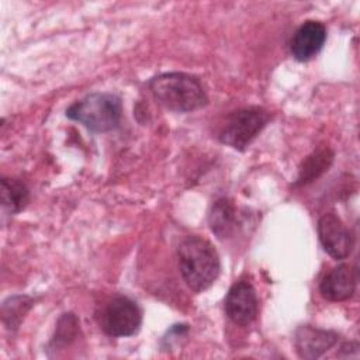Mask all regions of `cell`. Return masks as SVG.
Here are the masks:
<instances>
[{"label": "cell", "mask_w": 360, "mask_h": 360, "mask_svg": "<svg viewBox=\"0 0 360 360\" xmlns=\"http://www.w3.org/2000/svg\"><path fill=\"white\" fill-rule=\"evenodd\" d=\"M333 162V152L329 148L314 150L301 165L295 184H307L318 179Z\"/></svg>", "instance_id": "obj_13"}, {"label": "cell", "mask_w": 360, "mask_h": 360, "mask_svg": "<svg viewBox=\"0 0 360 360\" xmlns=\"http://www.w3.org/2000/svg\"><path fill=\"white\" fill-rule=\"evenodd\" d=\"M318 235L325 252L336 260L346 259L353 250V235L342 219L333 212L323 214L319 218Z\"/></svg>", "instance_id": "obj_6"}, {"label": "cell", "mask_w": 360, "mask_h": 360, "mask_svg": "<svg viewBox=\"0 0 360 360\" xmlns=\"http://www.w3.org/2000/svg\"><path fill=\"white\" fill-rule=\"evenodd\" d=\"M270 121V114L262 107L252 105L232 111L219 131V141L233 149L245 150Z\"/></svg>", "instance_id": "obj_4"}, {"label": "cell", "mask_w": 360, "mask_h": 360, "mask_svg": "<svg viewBox=\"0 0 360 360\" xmlns=\"http://www.w3.org/2000/svg\"><path fill=\"white\" fill-rule=\"evenodd\" d=\"M339 335L333 330L318 329L309 325H302L297 329L294 343L301 359H319L323 353L338 343Z\"/></svg>", "instance_id": "obj_9"}, {"label": "cell", "mask_w": 360, "mask_h": 360, "mask_svg": "<svg viewBox=\"0 0 360 360\" xmlns=\"http://www.w3.org/2000/svg\"><path fill=\"white\" fill-rule=\"evenodd\" d=\"M259 309L255 287L245 280L236 281L225 298V311L232 322L246 326L256 319Z\"/></svg>", "instance_id": "obj_7"}, {"label": "cell", "mask_w": 360, "mask_h": 360, "mask_svg": "<svg viewBox=\"0 0 360 360\" xmlns=\"http://www.w3.org/2000/svg\"><path fill=\"white\" fill-rule=\"evenodd\" d=\"M356 280L354 270L350 266L339 264L323 276L319 291L329 301H346L356 291Z\"/></svg>", "instance_id": "obj_10"}, {"label": "cell", "mask_w": 360, "mask_h": 360, "mask_svg": "<svg viewBox=\"0 0 360 360\" xmlns=\"http://www.w3.org/2000/svg\"><path fill=\"white\" fill-rule=\"evenodd\" d=\"M30 201V191L27 186L17 179H1V205L8 215L20 212Z\"/></svg>", "instance_id": "obj_12"}, {"label": "cell", "mask_w": 360, "mask_h": 360, "mask_svg": "<svg viewBox=\"0 0 360 360\" xmlns=\"http://www.w3.org/2000/svg\"><path fill=\"white\" fill-rule=\"evenodd\" d=\"M325 41V25L321 21L308 20L302 22L292 34L290 42L291 55L300 62H307L319 53V51L323 48Z\"/></svg>", "instance_id": "obj_8"}, {"label": "cell", "mask_w": 360, "mask_h": 360, "mask_svg": "<svg viewBox=\"0 0 360 360\" xmlns=\"http://www.w3.org/2000/svg\"><path fill=\"white\" fill-rule=\"evenodd\" d=\"M208 222L212 232L219 239L231 236L236 231L238 225V215L233 204L226 198L217 200L210 211Z\"/></svg>", "instance_id": "obj_11"}, {"label": "cell", "mask_w": 360, "mask_h": 360, "mask_svg": "<svg viewBox=\"0 0 360 360\" xmlns=\"http://www.w3.org/2000/svg\"><path fill=\"white\" fill-rule=\"evenodd\" d=\"M122 104L112 93H91L66 108V117L93 132H108L120 125Z\"/></svg>", "instance_id": "obj_3"}, {"label": "cell", "mask_w": 360, "mask_h": 360, "mask_svg": "<svg viewBox=\"0 0 360 360\" xmlns=\"http://www.w3.org/2000/svg\"><path fill=\"white\" fill-rule=\"evenodd\" d=\"M149 89L159 104L176 112L194 111L208 101L202 83L183 72L160 73L150 79Z\"/></svg>", "instance_id": "obj_2"}, {"label": "cell", "mask_w": 360, "mask_h": 360, "mask_svg": "<svg viewBox=\"0 0 360 360\" xmlns=\"http://www.w3.org/2000/svg\"><path fill=\"white\" fill-rule=\"evenodd\" d=\"M31 300L28 297H11L3 304V321L6 322L8 318L10 321L6 323L8 328H15L24 314L31 307Z\"/></svg>", "instance_id": "obj_14"}, {"label": "cell", "mask_w": 360, "mask_h": 360, "mask_svg": "<svg viewBox=\"0 0 360 360\" xmlns=\"http://www.w3.org/2000/svg\"><path fill=\"white\" fill-rule=\"evenodd\" d=\"M142 323V311L135 301L128 297H115L110 300L103 312L100 325L103 330L114 338L135 335Z\"/></svg>", "instance_id": "obj_5"}, {"label": "cell", "mask_w": 360, "mask_h": 360, "mask_svg": "<svg viewBox=\"0 0 360 360\" xmlns=\"http://www.w3.org/2000/svg\"><path fill=\"white\" fill-rule=\"evenodd\" d=\"M177 259L183 280L194 292L210 288L219 276V256L212 243L201 236L184 238L179 245Z\"/></svg>", "instance_id": "obj_1"}]
</instances>
